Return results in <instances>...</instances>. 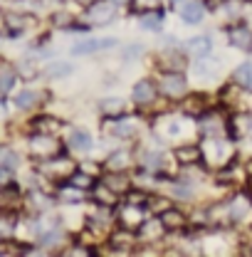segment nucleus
Here are the masks:
<instances>
[{
	"instance_id": "obj_1",
	"label": "nucleus",
	"mask_w": 252,
	"mask_h": 257,
	"mask_svg": "<svg viewBox=\"0 0 252 257\" xmlns=\"http://www.w3.org/2000/svg\"><path fill=\"white\" fill-rule=\"evenodd\" d=\"M30 149L32 156H40V159H55L57 156V141L50 134H35V139L30 141Z\"/></svg>"
},
{
	"instance_id": "obj_2",
	"label": "nucleus",
	"mask_w": 252,
	"mask_h": 257,
	"mask_svg": "<svg viewBox=\"0 0 252 257\" xmlns=\"http://www.w3.org/2000/svg\"><path fill=\"white\" fill-rule=\"evenodd\" d=\"M161 89H163V94L166 96H173V99H178V96L186 94V79H183V74L181 72H168V74H163V79H161Z\"/></svg>"
},
{
	"instance_id": "obj_3",
	"label": "nucleus",
	"mask_w": 252,
	"mask_h": 257,
	"mask_svg": "<svg viewBox=\"0 0 252 257\" xmlns=\"http://www.w3.org/2000/svg\"><path fill=\"white\" fill-rule=\"evenodd\" d=\"M3 23H5V28L13 32V35H20V32H25L35 23V18L28 15V13H13L10 10V13L3 15Z\"/></svg>"
},
{
	"instance_id": "obj_4",
	"label": "nucleus",
	"mask_w": 252,
	"mask_h": 257,
	"mask_svg": "<svg viewBox=\"0 0 252 257\" xmlns=\"http://www.w3.org/2000/svg\"><path fill=\"white\" fill-rule=\"evenodd\" d=\"M227 37H230V45H232L235 50H242V52H250L252 50V30L250 28H245V25L230 28Z\"/></svg>"
},
{
	"instance_id": "obj_5",
	"label": "nucleus",
	"mask_w": 252,
	"mask_h": 257,
	"mask_svg": "<svg viewBox=\"0 0 252 257\" xmlns=\"http://www.w3.org/2000/svg\"><path fill=\"white\" fill-rule=\"evenodd\" d=\"M154 96H156V87H154V82H149V79H141V82L134 87V92H131V99H134L136 104H149V101H154Z\"/></svg>"
},
{
	"instance_id": "obj_6",
	"label": "nucleus",
	"mask_w": 252,
	"mask_h": 257,
	"mask_svg": "<svg viewBox=\"0 0 252 257\" xmlns=\"http://www.w3.org/2000/svg\"><path fill=\"white\" fill-rule=\"evenodd\" d=\"M203 5L198 3V0H186L183 3V8H181V18L186 20V23H200L203 20Z\"/></svg>"
},
{
	"instance_id": "obj_7",
	"label": "nucleus",
	"mask_w": 252,
	"mask_h": 257,
	"mask_svg": "<svg viewBox=\"0 0 252 257\" xmlns=\"http://www.w3.org/2000/svg\"><path fill=\"white\" fill-rule=\"evenodd\" d=\"M89 18L94 20V25H106L114 18V8L106 5V3H96L94 8H92V13H89Z\"/></svg>"
},
{
	"instance_id": "obj_8",
	"label": "nucleus",
	"mask_w": 252,
	"mask_h": 257,
	"mask_svg": "<svg viewBox=\"0 0 252 257\" xmlns=\"http://www.w3.org/2000/svg\"><path fill=\"white\" fill-rule=\"evenodd\" d=\"M67 144H69L72 149H77V151H87V149L92 146V136H89L87 131H82V128H74V131H69Z\"/></svg>"
},
{
	"instance_id": "obj_9",
	"label": "nucleus",
	"mask_w": 252,
	"mask_h": 257,
	"mask_svg": "<svg viewBox=\"0 0 252 257\" xmlns=\"http://www.w3.org/2000/svg\"><path fill=\"white\" fill-rule=\"evenodd\" d=\"M32 128H35V134H50V136H55L57 128H60V121L52 119V116H37L32 121Z\"/></svg>"
},
{
	"instance_id": "obj_10",
	"label": "nucleus",
	"mask_w": 252,
	"mask_h": 257,
	"mask_svg": "<svg viewBox=\"0 0 252 257\" xmlns=\"http://www.w3.org/2000/svg\"><path fill=\"white\" fill-rule=\"evenodd\" d=\"M188 50L193 52V55H198V57H205V55L213 50V42H210L208 35H200V37H193V40H190Z\"/></svg>"
},
{
	"instance_id": "obj_11",
	"label": "nucleus",
	"mask_w": 252,
	"mask_h": 257,
	"mask_svg": "<svg viewBox=\"0 0 252 257\" xmlns=\"http://www.w3.org/2000/svg\"><path fill=\"white\" fill-rule=\"evenodd\" d=\"M230 126H235V131H230V136H235V139L245 136V134H247V128L252 126L250 114H235V116L230 119Z\"/></svg>"
},
{
	"instance_id": "obj_12",
	"label": "nucleus",
	"mask_w": 252,
	"mask_h": 257,
	"mask_svg": "<svg viewBox=\"0 0 252 257\" xmlns=\"http://www.w3.org/2000/svg\"><path fill=\"white\" fill-rule=\"evenodd\" d=\"M94 200L101 205V208H111V205L116 203L114 188H109V186H96L94 188Z\"/></svg>"
},
{
	"instance_id": "obj_13",
	"label": "nucleus",
	"mask_w": 252,
	"mask_h": 257,
	"mask_svg": "<svg viewBox=\"0 0 252 257\" xmlns=\"http://www.w3.org/2000/svg\"><path fill=\"white\" fill-rule=\"evenodd\" d=\"M161 225L168 227V230H173V227H183V225H186V215L178 213V210H166V213L161 215Z\"/></svg>"
},
{
	"instance_id": "obj_14",
	"label": "nucleus",
	"mask_w": 252,
	"mask_h": 257,
	"mask_svg": "<svg viewBox=\"0 0 252 257\" xmlns=\"http://www.w3.org/2000/svg\"><path fill=\"white\" fill-rule=\"evenodd\" d=\"M15 77H18L15 69H10V67H3V69H0V99L15 87Z\"/></svg>"
},
{
	"instance_id": "obj_15",
	"label": "nucleus",
	"mask_w": 252,
	"mask_h": 257,
	"mask_svg": "<svg viewBox=\"0 0 252 257\" xmlns=\"http://www.w3.org/2000/svg\"><path fill=\"white\" fill-rule=\"evenodd\" d=\"M232 79L237 82V84H242V87H247L250 89L252 87V64H240L235 72H232Z\"/></svg>"
},
{
	"instance_id": "obj_16",
	"label": "nucleus",
	"mask_w": 252,
	"mask_h": 257,
	"mask_svg": "<svg viewBox=\"0 0 252 257\" xmlns=\"http://www.w3.org/2000/svg\"><path fill=\"white\" fill-rule=\"evenodd\" d=\"M13 101H15L18 109H30V106H35V101H37V92L35 89H23Z\"/></svg>"
},
{
	"instance_id": "obj_17",
	"label": "nucleus",
	"mask_w": 252,
	"mask_h": 257,
	"mask_svg": "<svg viewBox=\"0 0 252 257\" xmlns=\"http://www.w3.org/2000/svg\"><path fill=\"white\" fill-rule=\"evenodd\" d=\"M15 166H18V154L13 149H8V146H0V168L15 171Z\"/></svg>"
},
{
	"instance_id": "obj_18",
	"label": "nucleus",
	"mask_w": 252,
	"mask_h": 257,
	"mask_svg": "<svg viewBox=\"0 0 252 257\" xmlns=\"http://www.w3.org/2000/svg\"><path fill=\"white\" fill-rule=\"evenodd\" d=\"M176 159L181 163H190V161H200V149H190V146H183V149H176Z\"/></svg>"
},
{
	"instance_id": "obj_19",
	"label": "nucleus",
	"mask_w": 252,
	"mask_h": 257,
	"mask_svg": "<svg viewBox=\"0 0 252 257\" xmlns=\"http://www.w3.org/2000/svg\"><path fill=\"white\" fill-rule=\"evenodd\" d=\"M101 111H104L106 116H111V114L119 116V114L124 111V101H121V99H104V101H101Z\"/></svg>"
},
{
	"instance_id": "obj_20",
	"label": "nucleus",
	"mask_w": 252,
	"mask_h": 257,
	"mask_svg": "<svg viewBox=\"0 0 252 257\" xmlns=\"http://www.w3.org/2000/svg\"><path fill=\"white\" fill-rule=\"evenodd\" d=\"M72 72H74V67L69 62H55L47 67V74L55 77V79H57V77H67V74H72Z\"/></svg>"
},
{
	"instance_id": "obj_21",
	"label": "nucleus",
	"mask_w": 252,
	"mask_h": 257,
	"mask_svg": "<svg viewBox=\"0 0 252 257\" xmlns=\"http://www.w3.org/2000/svg\"><path fill=\"white\" fill-rule=\"evenodd\" d=\"M156 5H158V0H131V13L144 15V13L156 10Z\"/></svg>"
},
{
	"instance_id": "obj_22",
	"label": "nucleus",
	"mask_w": 252,
	"mask_h": 257,
	"mask_svg": "<svg viewBox=\"0 0 252 257\" xmlns=\"http://www.w3.org/2000/svg\"><path fill=\"white\" fill-rule=\"evenodd\" d=\"M141 25H144V30H158L161 28V15L158 13H149V15H141Z\"/></svg>"
},
{
	"instance_id": "obj_23",
	"label": "nucleus",
	"mask_w": 252,
	"mask_h": 257,
	"mask_svg": "<svg viewBox=\"0 0 252 257\" xmlns=\"http://www.w3.org/2000/svg\"><path fill=\"white\" fill-rule=\"evenodd\" d=\"M96 47H101V42H96V40H84V42H77V45L72 47V52H74V55H87V52H92Z\"/></svg>"
},
{
	"instance_id": "obj_24",
	"label": "nucleus",
	"mask_w": 252,
	"mask_h": 257,
	"mask_svg": "<svg viewBox=\"0 0 252 257\" xmlns=\"http://www.w3.org/2000/svg\"><path fill=\"white\" fill-rule=\"evenodd\" d=\"M114 134H116V136H134V134H136V128H134V124H129V121H121V124H116V126H114Z\"/></svg>"
},
{
	"instance_id": "obj_25",
	"label": "nucleus",
	"mask_w": 252,
	"mask_h": 257,
	"mask_svg": "<svg viewBox=\"0 0 252 257\" xmlns=\"http://www.w3.org/2000/svg\"><path fill=\"white\" fill-rule=\"evenodd\" d=\"M139 210H141V208H139ZM139 210H134V208H126L124 215H121V220H124V223H131V220H134V223H139V220H141Z\"/></svg>"
},
{
	"instance_id": "obj_26",
	"label": "nucleus",
	"mask_w": 252,
	"mask_h": 257,
	"mask_svg": "<svg viewBox=\"0 0 252 257\" xmlns=\"http://www.w3.org/2000/svg\"><path fill=\"white\" fill-rule=\"evenodd\" d=\"M109 166H111V171H114V166H119L116 171H121V168L126 166V154H116V156H111V159H109Z\"/></svg>"
},
{
	"instance_id": "obj_27",
	"label": "nucleus",
	"mask_w": 252,
	"mask_h": 257,
	"mask_svg": "<svg viewBox=\"0 0 252 257\" xmlns=\"http://www.w3.org/2000/svg\"><path fill=\"white\" fill-rule=\"evenodd\" d=\"M154 166H161V154H149V156H146V168H149V171H154Z\"/></svg>"
},
{
	"instance_id": "obj_28",
	"label": "nucleus",
	"mask_w": 252,
	"mask_h": 257,
	"mask_svg": "<svg viewBox=\"0 0 252 257\" xmlns=\"http://www.w3.org/2000/svg\"><path fill=\"white\" fill-rule=\"evenodd\" d=\"M60 195H62L64 200H79V198H82V193H79V191L72 193V191H64V188H62V193H60Z\"/></svg>"
},
{
	"instance_id": "obj_29",
	"label": "nucleus",
	"mask_w": 252,
	"mask_h": 257,
	"mask_svg": "<svg viewBox=\"0 0 252 257\" xmlns=\"http://www.w3.org/2000/svg\"><path fill=\"white\" fill-rule=\"evenodd\" d=\"M52 20H55L57 25H69V23H72V15H55Z\"/></svg>"
},
{
	"instance_id": "obj_30",
	"label": "nucleus",
	"mask_w": 252,
	"mask_h": 257,
	"mask_svg": "<svg viewBox=\"0 0 252 257\" xmlns=\"http://www.w3.org/2000/svg\"><path fill=\"white\" fill-rule=\"evenodd\" d=\"M141 52V45H129V52H126V57H136Z\"/></svg>"
},
{
	"instance_id": "obj_31",
	"label": "nucleus",
	"mask_w": 252,
	"mask_h": 257,
	"mask_svg": "<svg viewBox=\"0 0 252 257\" xmlns=\"http://www.w3.org/2000/svg\"><path fill=\"white\" fill-rule=\"evenodd\" d=\"M168 3H171V8H178V5H181V3H186V0H168Z\"/></svg>"
},
{
	"instance_id": "obj_32",
	"label": "nucleus",
	"mask_w": 252,
	"mask_h": 257,
	"mask_svg": "<svg viewBox=\"0 0 252 257\" xmlns=\"http://www.w3.org/2000/svg\"><path fill=\"white\" fill-rule=\"evenodd\" d=\"M3 240H5V237H3V232H0V242H3Z\"/></svg>"
},
{
	"instance_id": "obj_33",
	"label": "nucleus",
	"mask_w": 252,
	"mask_h": 257,
	"mask_svg": "<svg viewBox=\"0 0 252 257\" xmlns=\"http://www.w3.org/2000/svg\"><path fill=\"white\" fill-rule=\"evenodd\" d=\"M79 3H92V0H79Z\"/></svg>"
}]
</instances>
